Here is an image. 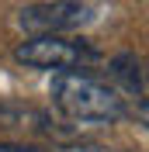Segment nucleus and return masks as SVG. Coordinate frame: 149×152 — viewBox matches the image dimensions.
Masks as SVG:
<instances>
[{
  "mask_svg": "<svg viewBox=\"0 0 149 152\" xmlns=\"http://www.w3.org/2000/svg\"><path fill=\"white\" fill-rule=\"evenodd\" d=\"M52 104L69 118V121H87V124H114L125 118V97L108 86L97 76L63 69L52 80Z\"/></svg>",
  "mask_w": 149,
  "mask_h": 152,
  "instance_id": "1",
  "label": "nucleus"
},
{
  "mask_svg": "<svg viewBox=\"0 0 149 152\" xmlns=\"http://www.w3.org/2000/svg\"><path fill=\"white\" fill-rule=\"evenodd\" d=\"M14 59L21 66L31 69H83L90 62H97V48H90L87 42H69L59 35H31L28 42H21L14 48Z\"/></svg>",
  "mask_w": 149,
  "mask_h": 152,
  "instance_id": "2",
  "label": "nucleus"
},
{
  "mask_svg": "<svg viewBox=\"0 0 149 152\" xmlns=\"http://www.w3.org/2000/svg\"><path fill=\"white\" fill-rule=\"evenodd\" d=\"M87 0H49V4H35V7L21 10V28L28 35H63V31H76L94 18Z\"/></svg>",
  "mask_w": 149,
  "mask_h": 152,
  "instance_id": "3",
  "label": "nucleus"
},
{
  "mask_svg": "<svg viewBox=\"0 0 149 152\" xmlns=\"http://www.w3.org/2000/svg\"><path fill=\"white\" fill-rule=\"evenodd\" d=\"M111 76L118 80L128 94L142 97L146 94V80H142V59L139 56H132V52H121V56L111 59Z\"/></svg>",
  "mask_w": 149,
  "mask_h": 152,
  "instance_id": "4",
  "label": "nucleus"
},
{
  "mask_svg": "<svg viewBox=\"0 0 149 152\" xmlns=\"http://www.w3.org/2000/svg\"><path fill=\"white\" fill-rule=\"evenodd\" d=\"M0 152H38L31 145H0Z\"/></svg>",
  "mask_w": 149,
  "mask_h": 152,
  "instance_id": "5",
  "label": "nucleus"
},
{
  "mask_svg": "<svg viewBox=\"0 0 149 152\" xmlns=\"http://www.w3.org/2000/svg\"><path fill=\"white\" fill-rule=\"evenodd\" d=\"M66 152H104V149H94V145H76V149H66Z\"/></svg>",
  "mask_w": 149,
  "mask_h": 152,
  "instance_id": "6",
  "label": "nucleus"
}]
</instances>
